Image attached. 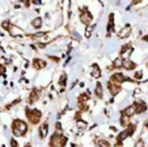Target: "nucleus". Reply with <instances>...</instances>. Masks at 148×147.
Here are the masks:
<instances>
[{"label":"nucleus","mask_w":148,"mask_h":147,"mask_svg":"<svg viewBox=\"0 0 148 147\" xmlns=\"http://www.w3.org/2000/svg\"><path fill=\"white\" fill-rule=\"evenodd\" d=\"M27 129H28V126H27L25 122L21 121V119H15L13 122L12 131L14 133V136H23L27 132Z\"/></svg>","instance_id":"nucleus-1"},{"label":"nucleus","mask_w":148,"mask_h":147,"mask_svg":"<svg viewBox=\"0 0 148 147\" xmlns=\"http://www.w3.org/2000/svg\"><path fill=\"white\" fill-rule=\"evenodd\" d=\"M66 142H67V138L65 136L55 133V135L51 137V142H49V145H51V147H65Z\"/></svg>","instance_id":"nucleus-2"},{"label":"nucleus","mask_w":148,"mask_h":147,"mask_svg":"<svg viewBox=\"0 0 148 147\" xmlns=\"http://www.w3.org/2000/svg\"><path fill=\"white\" fill-rule=\"evenodd\" d=\"M25 113H27V118L29 119V122H31L32 124H37V123L39 122V119L42 118V113H41V110H38V109H32V110L27 109Z\"/></svg>","instance_id":"nucleus-3"},{"label":"nucleus","mask_w":148,"mask_h":147,"mask_svg":"<svg viewBox=\"0 0 148 147\" xmlns=\"http://www.w3.org/2000/svg\"><path fill=\"white\" fill-rule=\"evenodd\" d=\"M108 88H109V91H110V94H112V95L119 94L120 89H122L119 84H116V82L112 81V80H109V82H108Z\"/></svg>","instance_id":"nucleus-4"},{"label":"nucleus","mask_w":148,"mask_h":147,"mask_svg":"<svg viewBox=\"0 0 148 147\" xmlns=\"http://www.w3.org/2000/svg\"><path fill=\"white\" fill-rule=\"evenodd\" d=\"M122 114L123 115H127V117H132L134 114H137V106H136V103L132 105H129V106H127L125 109L122 112Z\"/></svg>","instance_id":"nucleus-5"},{"label":"nucleus","mask_w":148,"mask_h":147,"mask_svg":"<svg viewBox=\"0 0 148 147\" xmlns=\"http://www.w3.org/2000/svg\"><path fill=\"white\" fill-rule=\"evenodd\" d=\"M91 19H92V16L90 13H87V12H82L81 14H80V21H81L85 25H89L90 23H91Z\"/></svg>","instance_id":"nucleus-6"},{"label":"nucleus","mask_w":148,"mask_h":147,"mask_svg":"<svg viewBox=\"0 0 148 147\" xmlns=\"http://www.w3.org/2000/svg\"><path fill=\"white\" fill-rule=\"evenodd\" d=\"M39 96H41V91H39L38 89H33L32 94L29 95V98H28V104H33L37 99H39Z\"/></svg>","instance_id":"nucleus-7"},{"label":"nucleus","mask_w":148,"mask_h":147,"mask_svg":"<svg viewBox=\"0 0 148 147\" xmlns=\"http://www.w3.org/2000/svg\"><path fill=\"white\" fill-rule=\"evenodd\" d=\"M112 81H114V82H116V84H122V82H124L125 80H128L125 76L123 75V74H113V76H112Z\"/></svg>","instance_id":"nucleus-8"},{"label":"nucleus","mask_w":148,"mask_h":147,"mask_svg":"<svg viewBox=\"0 0 148 147\" xmlns=\"http://www.w3.org/2000/svg\"><path fill=\"white\" fill-rule=\"evenodd\" d=\"M136 66H137L136 63H134L132 60H129V58L124 60V62H123V67L125 70H134V69H136Z\"/></svg>","instance_id":"nucleus-9"},{"label":"nucleus","mask_w":148,"mask_h":147,"mask_svg":"<svg viewBox=\"0 0 148 147\" xmlns=\"http://www.w3.org/2000/svg\"><path fill=\"white\" fill-rule=\"evenodd\" d=\"M48 133V123L45 122L43 124L39 127V135H41V138H45Z\"/></svg>","instance_id":"nucleus-10"},{"label":"nucleus","mask_w":148,"mask_h":147,"mask_svg":"<svg viewBox=\"0 0 148 147\" xmlns=\"http://www.w3.org/2000/svg\"><path fill=\"white\" fill-rule=\"evenodd\" d=\"M46 65L47 63L43 61V60H39V58H34L33 60V66H34L36 69H43V67H46Z\"/></svg>","instance_id":"nucleus-11"},{"label":"nucleus","mask_w":148,"mask_h":147,"mask_svg":"<svg viewBox=\"0 0 148 147\" xmlns=\"http://www.w3.org/2000/svg\"><path fill=\"white\" fill-rule=\"evenodd\" d=\"M129 33H130V27L129 25H125L122 29V31L119 32V37H120V38H127V37L129 36Z\"/></svg>","instance_id":"nucleus-12"},{"label":"nucleus","mask_w":148,"mask_h":147,"mask_svg":"<svg viewBox=\"0 0 148 147\" xmlns=\"http://www.w3.org/2000/svg\"><path fill=\"white\" fill-rule=\"evenodd\" d=\"M136 106H137V114H140V113L146 112V109H147V106H146V104H144L143 102L136 103Z\"/></svg>","instance_id":"nucleus-13"},{"label":"nucleus","mask_w":148,"mask_h":147,"mask_svg":"<svg viewBox=\"0 0 148 147\" xmlns=\"http://www.w3.org/2000/svg\"><path fill=\"white\" fill-rule=\"evenodd\" d=\"M9 33H10V34L12 36H19V34H21V33H23L22 32V29H19V28H16V27H14V25H12L10 27V28H9V31H8Z\"/></svg>","instance_id":"nucleus-14"},{"label":"nucleus","mask_w":148,"mask_h":147,"mask_svg":"<svg viewBox=\"0 0 148 147\" xmlns=\"http://www.w3.org/2000/svg\"><path fill=\"white\" fill-rule=\"evenodd\" d=\"M101 75V74H100V67L99 66L96 65V63H94L92 65V78H99V76Z\"/></svg>","instance_id":"nucleus-15"},{"label":"nucleus","mask_w":148,"mask_h":147,"mask_svg":"<svg viewBox=\"0 0 148 147\" xmlns=\"http://www.w3.org/2000/svg\"><path fill=\"white\" fill-rule=\"evenodd\" d=\"M114 28V14H110L109 16V23H108V32H112Z\"/></svg>","instance_id":"nucleus-16"},{"label":"nucleus","mask_w":148,"mask_h":147,"mask_svg":"<svg viewBox=\"0 0 148 147\" xmlns=\"http://www.w3.org/2000/svg\"><path fill=\"white\" fill-rule=\"evenodd\" d=\"M32 25H33V28H36V29L41 28V25H42V19H41V18H36L34 21L32 22Z\"/></svg>","instance_id":"nucleus-17"},{"label":"nucleus","mask_w":148,"mask_h":147,"mask_svg":"<svg viewBox=\"0 0 148 147\" xmlns=\"http://www.w3.org/2000/svg\"><path fill=\"white\" fill-rule=\"evenodd\" d=\"M89 94H86V93H84V94H81L79 96V104H81V103H86L87 100H89Z\"/></svg>","instance_id":"nucleus-18"},{"label":"nucleus","mask_w":148,"mask_h":147,"mask_svg":"<svg viewBox=\"0 0 148 147\" xmlns=\"http://www.w3.org/2000/svg\"><path fill=\"white\" fill-rule=\"evenodd\" d=\"M95 94L99 96V98H103V88H101V84H97L96 88H95Z\"/></svg>","instance_id":"nucleus-19"},{"label":"nucleus","mask_w":148,"mask_h":147,"mask_svg":"<svg viewBox=\"0 0 148 147\" xmlns=\"http://www.w3.org/2000/svg\"><path fill=\"white\" fill-rule=\"evenodd\" d=\"M123 62H124V60H123L122 57H118L115 61H114L113 67H122V66H123Z\"/></svg>","instance_id":"nucleus-20"},{"label":"nucleus","mask_w":148,"mask_h":147,"mask_svg":"<svg viewBox=\"0 0 148 147\" xmlns=\"http://www.w3.org/2000/svg\"><path fill=\"white\" fill-rule=\"evenodd\" d=\"M66 78L67 76L65 75V74H62V76H61V79H60V85H62V86H65L66 85Z\"/></svg>","instance_id":"nucleus-21"},{"label":"nucleus","mask_w":148,"mask_h":147,"mask_svg":"<svg viewBox=\"0 0 148 147\" xmlns=\"http://www.w3.org/2000/svg\"><path fill=\"white\" fill-rule=\"evenodd\" d=\"M99 146L100 147H109L110 145H109V142H108V141H105V139H100V141H99Z\"/></svg>","instance_id":"nucleus-22"},{"label":"nucleus","mask_w":148,"mask_h":147,"mask_svg":"<svg viewBox=\"0 0 148 147\" xmlns=\"http://www.w3.org/2000/svg\"><path fill=\"white\" fill-rule=\"evenodd\" d=\"M77 127H79V128H81V129H84V128H86V123L82 122V121H77Z\"/></svg>","instance_id":"nucleus-23"},{"label":"nucleus","mask_w":148,"mask_h":147,"mask_svg":"<svg viewBox=\"0 0 148 147\" xmlns=\"http://www.w3.org/2000/svg\"><path fill=\"white\" fill-rule=\"evenodd\" d=\"M134 147H144V142L142 141V139H139V141L134 145Z\"/></svg>","instance_id":"nucleus-24"},{"label":"nucleus","mask_w":148,"mask_h":147,"mask_svg":"<svg viewBox=\"0 0 148 147\" xmlns=\"http://www.w3.org/2000/svg\"><path fill=\"white\" fill-rule=\"evenodd\" d=\"M142 72H136V75H134V78H136L137 80H139V79H142Z\"/></svg>","instance_id":"nucleus-25"},{"label":"nucleus","mask_w":148,"mask_h":147,"mask_svg":"<svg viewBox=\"0 0 148 147\" xmlns=\"http://www.w3.org/2000/svg\"><path fill=\"white\" fill-rule=\"evenodd\" d=\"M10 143H12V147H18V143H16L15 139H12Z\"/></svg>","instance_id":"nucleus-26"},{"label":"nucleus","mask_w":148,"mask_h":147,"mask_svg":"<svg viewBox=\"0 0 148 147\" xmlns=\"http://www.w3.org/2000/svg\"><path fill=\"white\" fill-rule=\"evenodd\" d=\"M33 3H34V4H37V5H38V4H41V0H33Z\"/></svg>","instance_id":"nucleus-27"},{"label":"nucleus","mask_w":148,"mask_h":147,"mask_svg":"<svg viewBox=\"0 0 148 147\" xmlns=\"http://www.w3.org/2000/svg\"><path fill=\"white\" fill-rule=\"evenodd\" d=\"M143 39H144V41H146V42H148V36H146V37H144Z\"/></svg>","instance_id":"nucleus-28"},{"label":"nucleus","mask_w":148,"mask_h":147,"mask_svg":"<svg viewBox=\"0 0 148 147\" xmlns=\"http://www.w3.org/2000/svg\"><path fill=\"white\" fill-rule=\"evenodd\" d=\"M138 1H139V0H133V4H137Z\"/></svg>","instance_id":"nucleus-29"},{"label":"nucleus","mask_w":148,"mask_h":147,"mask_svg":"<svg viewBox=\"0 0 148 147\" xmlns=\"http://www.w3.org/2000/svg\"><path fill=\"white\" fill-rule=\"evenodd\" d=\"M146 127H147V128H148V121H147V123H146Z\"/></svg>","instance_id":"nucleus-30"}]
</instances>
